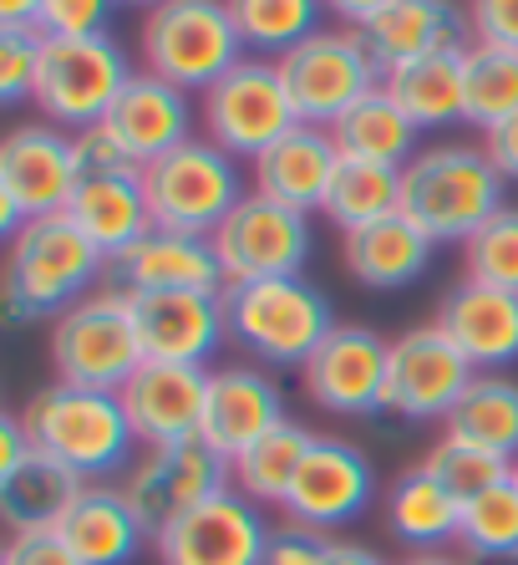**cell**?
<instances>
[{
  "label": "cell",
  "instance_id": "1",
  "mask_svg": "<svg viewBox=\"0 0 518 565\" xmlns=\"http://www.w3.org/2000/svg\"><path fill=\"white\" fill-rule=\"evenodd\" d=\"M21 423H26L36 454L66 463V469L82 473L87 484L122 479L128 463L138 459V434H132V423H128V413H122V397L117 393L52 382V387H36V393H31V403L21 408Z\"/></svg>",
  "mask_w": 518,
  "mask_h": 565
},
{
  "label": "cell",
  "instance_id": "2",
  "mask_svg": "<svg viewBox=\"0 0 518 565\" xmlns=\"http://www.w3.org/2000/svg\"><path fill=\"white\" fill-rule=\"evenodd\" d=\"M229 342L259 367H305L311 352L341 327L325 290L305 276H270L224 286Z\"/></svg>",
  "mask_w": 518,
  "mask_h": 565
},
{
  "label": "cell",
  "instance_id": "3",
  "mask_svg": "<svg viewBox=\"0 0 518 565\" xmlns=\"http://www.w3.org/2000/svg\"><path fill=\"white\" fill-rule=\"evenodd\" d=\"M504 173L473 143L417 148L402 169V214L417 220L438 245H463L473 230L504 210Z\"/></svg>",
  "mask_w": 518,
  "mask_h": 565
},
{
  "label": "cell",
  "instance_id": "4",
  "mask_svg": "<svg viewBox=\"0 0 518 565\" xmlns=\"http://www.w3.org/2000/svg\"><path fill=\"white\" fill-rule=\"evenodd\" d=\"M107 270V255L82 235L66 214L31 220L11 235L6 250V311L11 321H36V316H62L77 301H87L97 276Z\"/></svg>",
  "mask_w": 518,
  "mask_h": 565
},
{
  "label": "cell",
  "instance_id": "5",
  "mask_svg": "<svg viewBox=\"0 0 518 565\" xmlns=\"http://www.w3.org/2000/svg\"><path fill=\"white\" fill-rule=\"evenodd\" d=\"M138 56H143V72L173 82L183 93H208L249 52L224 0H163L143 11Z\"/></svg>",
  "mask_w": 518,
  "mask_h": 565
},
{
  "label": "cell",
  "instance_id": "6",
  "mask_svg": "<svg viewBox=\"0 0 518 565\" xmlns=\"http://www.w3.org/2000/svg\"><path fill=\"white\" fill-rule=\"evenodd\" d=\"M143 342L132 321L128 290H91L87 301L62 311L52 321V367L56 382L72 387H97V393H122V382L143 367Z\"/></svg>",
  "mask_w": 518,
  "mask_h": 565
},
{
  "label": "cell",
  "instance_id": "7",
  "mask_svg": "<svg viewBox=\"0 0 518 565\" xmlns=\"http://www.w3.org/2000/svg\"><path fill=\"white\" fill-rule=\"evenodd\" d=\"M143 194L158 230L214 235L234 204L245 199V173H239V158H229L198 132L173 153L143 163Z\"/></svg>",
  "mask_w": 518,
  "mask_h": 565
},
{
  "label": "cell",
  "instance_id": "8",
  "mask_svg": "<svg viewBox=\"0 0 518 565\" xmlns=\"http://www.w3.org/2000/svg\"><path fill=\"white\" fill-rule=\"evenodd\" d=\"M274 66L285 77V93L295 103L300 122H315V128H331L346 107L376 93L387 77L356 26H321L315 36L290 46Z\"/></svg>",
  "mask_w": 518,
  "mask_h": 565
},
{
  "label": "cell",
  "instance_id": "9",
  "mask_svg": "<svg viewBox=\"0 0 518 565\" xmlns=\"http://www.w3.org/2000/svg\"><path fill=\"white\" fill-rule=\"evenodd\" d=\"M198 122H204L208 143H219L229 158H249L255 163L265 148L280 143L295 128L300 113L285 93L280 66L270 56H245L204 93Z\"/></svg>",
  "mask_w": 518,
  "mask_h": 565
},
{
  "label": "cell",
  "instance_id": "10",
  "mask_svg": "<svg viewBox=\"0 0 518 565\" xmlns=\"http://www.w3.org/2000/svg\"><path fill=\"white\" fill-rule=\"evenodd\" d=\"M138 77L128 52L112 36H77V41H52L46 36V56H41V77L31 107L56 128H91L112 113L122 87Z\"/></svg>",
  "mask_w": 518,
  "mask_h": 565
},
{
  "label": "cell",
  "instance_id": "11",
  "mask_svg": "<svg viewBox=\"0 0 518 565\" xmlns=\"http://www.w3.org/2000/svg\"><path fill=\"white\" fill-rule=\"evenodd\" d=\"M77 148L56 122H21L0 143V235L11 239L31 220L66 214L77 194Z\"/></svg>",
  "mask_w": 518,
  "mask_h": 565
},
{
  "label": "cell",
  "instance_id": "12",
  "mask_svg": "<svg viewBox=\"0 0 518 565\" xmlns=\"http://www.w3.org/2000/svg\"><path fill=\"white\" fill-rule=\"evenodd\" d=\"M117 489H122V500L132 504V514L143 520L148 535H163V530L179 525L188 510H198V504L214 500L219 489H229V463H224L204 438L138 448V459L117 479Z\"/></svg>",
  "mask_w": 518,
  "mask_h": 565
},
{
  "label": "cell",
  "instance_id": "13",
  "mask_svg": "<svg viewBox=\"0 0 518 565\" xmlns=\"http://www.w3.org/2000/svg\"><path fill=\"white\" fill-rule=\"evenodd\" d=\"M214 255L224 265V280H270V276H305L311 260V214L285 210L274 199L249 189L239 204L229 210V220L214 230Z\"/></svg>",
  "mask_w": 518,
  "mask_h": 565
},
{
  "label": "cell",
  "instance_id": "14",
  "mask_svg": "<svg viewBox=\"0 0 518 565\" xmlns=\"http://www.w3.org/2000/svg\"><path fill=\"white\" fill-rule=\"evenodd\" d=\"M387 362L391 342L381 331L341 321L300 367V387L321 413L371 418V413H387Z\"/></svg>",
  "mask_w": 518,
  "mask_h": 565
},
{
  "label": "cell",
  "instance_id": "15",
  "mask_svg": "<svg viewBox=\"0 0 518 565\" xmlns=\"http://www.w3.org/2000/svg\"><path fill=\"white\" fill-rule=\"evenodd\" d=\"M478 377V367L442 337L438 321L412 327L402 337H391V362H387V413L407 423H432L457 408V397L467 393V382Z\"/></svg>",
  "mask_w": 518,
  "mask_h": 565
},
{
  "label": "cell",
  "instance_id": "16",
  "mask_svg": "<svg viewBox=\"0 0 518 565\" xmlns=\"http://www.w3.org/2000/svg\"><path fill=\"white\" fill-rule=\"evenodd\" d=\"M265 545H270L265 510L234 484L153 535L158 565H265Z\"/></svg>",
  "mask_w": 518,
  "mask_h": 565
},
{
  "label": "cell",
  "instance_id": "17",
  "mask_svg": "<svg viewBox=\"0 0 518 565\" xmlns=\"http://www.w3.org/2000/svg\"><path fill=\"white\" fill-rule=\"evenodd\" d=\"M285 413V393L280 382L270 377V367L259 362H224V367H208V393H204V438L224 463H234L249 444L280 428Z\"/></svg>",
  "mask_w": 518,
  "mask_h": 565
},
{
  "label": "cell",
  "instance_id": "18",
  "mask_svg": "<svg viewBox=\"0 0 518 565\" xmlns=\"http://www.w3.org/2000/svg\"><path fill=\"white\" fill-rule=\"evenodd\" d=\"M376 500V469L356 444L346 438H315V448L300 463V479L285 500V520L315 530H341L361 520Z\"/></svg>",
  "mask_w": 518,
  "mask_h": 565
},
{
  "label": "cell",
  "instance_id": "19",
  "mask_svg": "<svg viewBox=\"0 0 518 565\" xmlns=\"http://www.w3.org/2000/svg\"><path fill=\"white\" fill-rule=\"evenodd\" d=\"M132 321H138V342H143L148 362L204 367L229 342L224 296H208V290H138Z\"/></svg>",
  "mask_w": 518,
  "mask_h": 565
},
{
  "label": "cell",
  "instance_id": "20",
  "mask_svg": "<svg viewBox=\"0 0 518 565\" xmlns=\"http://www.w3.org/2000/svg\"><path fill=\"white\" fill-rule=\"evenodd\" d=\"M204 393L208 367H183V362H143L122 382V413H128L138 448L183 444L204 428Z\"/></svg>",
  "mask_w": 518,
  "mask_h": 565
},
{
  "label": "cell",
  "instance_id": "21",
  "mask_svg": "<svg viewBox=\"0 0 518 565\" xmlns=\"http://www.w3.org/2000/svg\"><path fill=\"white\" fill-rule=\"evenodd\" d=\"M107 276L117 290H208V296H224V265L214 255V239L208 235H183V230H148L138 245L107 260Z\"/></svg>",
  "mask_w": 518,
  "mask_h": 565
},
{
  "label": "cell",
  "instance_id": "22",
  "mask_svg": "<svg viewBox=\"0 0 518 565\" xmlns=\"http://www.w3.org/2000/svg\"><path fill=\"white\" fill-rule=\"evenodd\" d=\"M438 327L478 372H508L518 362V290L457 280L438 301Z\"/></svg>",
  "mask_w": 518,
  "mask_h": 565
},
{
  "label": "cell",
  "instance_id": "23",
  "mask_svg": "<svg viewBox=\"0 0 518 565\" xmlns=\"http://www.w3.org/2000/svg\"><path fill=\"white\" fill-rule=\"evenodd\" d=\"M336 169H341L336 138H331V128H315V122H295L280 143H270L249 163L255 194L274 199L285 210H300V214L325 210V189H331Z\"/></svg>",
  "mask_w": 518,
  "mask_h": 565
},
{
  "label": "cell",
  "instance_id": "24",
  "mask_svg": "<svg viewBox=\"0 0 518 565\" xmlns=\"http://www.w3.org/2000/svg\"><path fill=\"white\" fill-rule=\"evenodd\" d=\"M102 122L122 138V148H128L138 163H153V158L173 153L179 143L198 138L194 97L183 93V87H173V82L153 77V72H138Z\"/></svg>",
  "mask_w": 518,
  "mask_h": 565
},
{
  "label": "cell",
  "instance_id": "25",
  "mask_svg": "<svg viewBox=\"0 0 518 565\" xmlns=\"http://www.w3.org/2000/svg\"><path fill=\"white\" fill-rule=\"evenodd\" d=\"M361 36L387 72V66L422 62V56L463 52L473 26H467V11L453 0H391L371 26H361Z\"/></svg>",
  "mask_w": 518,
  "mask_h": 565
},
{
  "label": "cell",
  "instance_id": "26",
  "mask_svg": "<svg viewBox=\"0 0 518 565\" xmlns=\"http://www.w3.org/2000/svg\"><path fill=\"white\" fill-rule=\"evenodd\" d=\"M432 255H438V239L417 220H407V214H391V220H376L366 230L341 235L346 276L371 290H402L412 280H422Z\"/></svg>",
  "mask_w": 518,
  "mask_h": 565
},
{
  "label": "cell",
  "instance_id": "27",
  "mask_svg": "<svg viewBox=\"0 0 518 565\" xmlns=\"http://www.w3.org/2000/svg\"><path fill=\"white\" fill-rule=\"evenodd\" d=\"M66 220L77 224L107 260H117L128 245H138L153 230L143 173H87V179H77V194L66 204Z\"/></svg>",
  "mask_w": 518,
  "mask_h": 565
},
{
  "label": "cell",
  "instance_id": "28",
  "mask_svg": "<svg viewBox=\"0 0 518 565\" xmlns=\"http://www.w3.org/2000/svg\"><path fill=\"white\" fill-rule=\"evenodd\" d=\"M56 530L82 565H132V555L153 540L117 484H87Z\"/></svg>",
  "mask_w": 518,
  "mask_h": 565
},
{
  "label": "cell",
  "instance_id": "29",
  "mask_svg": "<svg viewBox=\"0 0 518 565\" xmlns=\"http://www.w3.org/2000/svg\"><path fill=\"white\" fill-rule=\"evenodd\" d=\"M381 514H387V535L397 540V545H407V555L447 551V545H457V525H463V504H457L422 463L402 469L391 479L387 500H381Z\"/></svg>",
  "mask_w": 518,
  "mask_h": 565
},
{
  "label": "cell",
  "instance_id": "30",
  "mask_svg": "<svg viewBox=\"0 0 518 565\" xmlns=\"http://www.w3.org/2000/svg\"><path fill=\"white\" fill-rule=\"evenodd\" d=\"M331 138H336L341 158H356V163L407 169L417 158V122L391 103L387 87H376V93H366L356 107H346V113L331 122Z\"/></svg>",
  "mask_w": 518,
  "mask_h": 565
},
{
  "label": "cell",
  "instance_id": "31",
  "mask_svg": "<svg viewBox=\"0 0 518 565\" xmlns=\"http://www.w3.org/2000/svg\"><path fill=\"white\" fill-rule=\"evenodd\" d=\"M463 52H442V56H422V62L387 66L381 87H387L391 103L417 122V132L422 128H447V122H467Z\"/></svg>",
  "mask_w": 518,
  "mask_h": 565
},
{
  "label": "cell",
  "instance_id": "32",
  "mask_svg": "<svg viewBox=\"0 0 518 565\" xmlns=\"http://www.w3.org/2000/svg\"><path fill=\"white\" fill-rule=\"evenodd\" d=\"M82 489H87L82 473H72L46 454H31L21 469L0 473V514L11 530H56L66 510L82 500Z\"/></svg>",
  "mask_w": 518,
  "mask_h": 565
},
{
  "label": "cell",
  "instance_id": "33",
  "mask_svg": "<svg viewBox=\"0 0 518 565\" xmlns=\"http://www.w3.org/2000/svg\"><path fill=\"white\" fill-rule=\"evenodd\" d=\"M315 438L305 423L285 418L280 428H270V434L259 438V444H249L239 459L229 463V484L245 494V500H255L259 510L265 504H274V510H285L290 489H295L300 479V463H305V454L315 448Z\"/></svg>",
  "mask_w": 518,
  "mask_h": 565
},
{
  "label": "cell",
  "instance_id": "34",
  "mask_svg": "<svg viewBox=\"0 0 518 565\" xmlns=\"http://www.w3.org/2000/svg\"><path fill=\"white\" fill-rule=\"evenodd\" d=\"M442 434L478 444L488 454H504V459H518V377L478 372L467 382V393L457 397V408L447 413Z\"/></svg>",
  "mask_w": 518,
  "mask_h": 565
},
{
  "label": "cell",
  "instance_id": "35",
  "mask_svg": "<svg viewBox=\"0 0 518 565\" xmlns=\"http://www.w3.org/2000/svg\"><path fill=\"white\" fill-rule=\"evenodd\" d=\"M321 214L336 224L341 235L402 214V169H381V163L341 158L336 179H331V189H325V210Z\"/></svg>",
  "mask_w": 518,
  "mask_h": 565
},
{
  "label": "cell",
  "instance_id": "36",
  "mask_svg": "<svg viewBox=\"0 0 518 565\" xmlns=\"http://www.w3.org/2000/svg\"><path fill=\"white\" fill-rule=\"evenodd\" d=\"M224 6H229V21L245 41V52L270 56V62H280L290 46L315 36L325 11V0H224Z\"/></svg>",
  "mask_w": 518,
  "mask_h": 565
},
{
  "label": "cell",
  "instance_id": "37",
  "mask_svg": "<svg viewBox=\"0 0 518 565\" xmlns=\"http://www.w3.org/2000/svg\"><path fill=\"white\" fill-rule=\"evenodd\" d=\"M463 97L473 128H498L518 113V52L508 46H483L467 41L463 52Z\"/></svg>",
  "mask_w": 518,
  "mask_h": 565
},
{
  "label": "cell",
  "instance_id": "38",
  "mask_svg": "<svg viewBox=\"0 0 518 565\" xmlns=\"http://www.w3.org/2000/svg\"><path fill=\"white\" fill-rule=\"evenodd\" d=\"M422 469H428L457 504H467V500H478V494H488L493 484H504L508 473H514V459L488 454V448H478V444H463V438H453V434H442L438 444L428 448Z\"/></svg>",
  "mask_w": 518,
  "mask_h": 565
},
{
  "label": "cell",
  "instance_id": "39",
  "mask_svg": "<svg viewBox=\"0 0 518 565\" xmlns=\"http://www.w3.org/2000/svg\"><path fill=\"white\" fill-rule=\"evenodd\" d=\"M457 545H463L467 561L518 555V489H514V479H504V484H493L488 494L463 504Z\"/></svg>",
  "mask_w": 518,
  "mask_h": 565
},
{
  "label": "cell",
  "instance_id": "40",
  "mask_svg": "<svg viewBox=\"0 0 518 565\" xmlns=\"http://www.w3.org/2000/svg\"><path fill=\"white\" fill-rule=\"evenodd\" d=\"M463 280L518 290V210L504 204L483 230L463 239Z\"/></svg>",
  "mask_w": 518,
  "mask_h": 565
},
{
  "label": "cell",
  "instance_id": "41",
  "mask_svg": "<svg viewBox=\"0 0 518 565\" xmlns=\"http://www.w3.org/2000/svg\"><path fill=\"white\" fill-rule=\"evenodd\" d=\"M41 56H46V36L36 26H0V97L6 103H31Z\"/></svg>",
  "mask_w": 518,
  "mask_h": 565
},
{
  "label": "cell",
  "instance_id": "42",
  "mask_svg": "<svg viewBox=\"0 0 518 565\" xmlns=\"http://www.w3.org/2000/svg\"><path fill=\"white\" fill-rule=\"evenodd\" d=\"M112 11H117V0H41L36 31L52 41L112 36Z\"/></svg>",
  "mask_w": 518,
  "mask_h": 565
},
{
  "label": "cell",
  "instance_id": "43",
  "mask_svg": "<svg viewBox=\"0 0 518 565\" xmlns=\"http://www.w3.org/2000/svg\"><path fill=\"white\" fill-rule=\"evenodd\" d=\"M72 148H77L82 179H87V173H143V163L122 148V138H117L107 122H91V128L72 132Z\"/></svg>",
  "mask_w": 518,
  "mask_h": 565
},
{
  "label": "cell",
  "instance_id": "44",
  "mask_svg": "<svg viewBox=\"0 0 518 565\" xmlns=\"http://www.w3.org/2000/svg\"><path fill=\"white\" fill-rule=\"evenodd\" d=\"M331 545H336V540L325 535V530L285 520V525H270L265 565H325L331 561Z\"/></svg>",
  "mask_w": 518,
  "mask_h": 565
},
{
  "label": "cell",
  "instance_id": "45",
  "mask_svg": "<svg viewBox=\"0 0 518 565\" xmlns=\"http://www.w3.org/2000/svg\"><path fill=\"white\" fill-rule=\"evenodd\" d=\"M0 565H82L77 551L62 540V530H11Z\"/></svg>",
  "mask_w": 518,
  "mask_h": 565
},
{
  "label": "cell",
  "instance_id": "46",
  "mask_svg": "<svg viewBox=\"0 0 518 565\" xmlns=\"http://www.w3.org/2000/svg\"><path fill=\"white\" fill-rule=\"evenodd\" d=\"M467 26L483 46L518 52V0H467Z\"/></svg>",
  "mask_w": 518,
  "mask_h": 565
},
{
  "label": "cell",
  "instance_id": "47",
  "mask_svg": "<svg viewBox=\"0 0 518 565\" xmlns=\"http://www.w3.org/2000/svg\"><path fill=\"white\" fill-rule=\"evenodd\" d=\"M483 153L493 158V169L504 173V184H518V113L483 132Z\"/></svg>",
  "mask_w": 518,
  "mask_h": 565
},
{
  "label": "cell",
  "instance_id": "48",
  "mask_svg": "<svg viewBox=\"0 0 518 565\" xmlns=\"http://www.w3.org/2000/svg\"><path fill=\"white\" fill-rule=\"evenodd\" d=\"M387 6H391V0H325V11H336L341 21H346V26H356V31L371 26Z\"/></svg>",
  "mask_w": 518,
  "mask_h": 565
},
{
  "label": "cell",
  "instance_id": "49",
  "mask_svg": "<svg viewBox=\"0 0 518 565\" xmlns=\"http://www.w3.org/2000/svg\"><path fill=\"white\" fill-rule=\"evenodd\" d=\"M325 565H387V561H381L371 545H361V540H336V545H331V561H325Z\"/></svg>",
  "mask_w": 518,
  "mask_h": 565
},
{
  "label": "cell",
  "instance_id": "50",
  "mask_svg": "<svg viewBox=\"0 0 518 565\" xmlns=\"http://www.w3.org/2000/svg\"><path fill=\"white\" fill-rule=\"evenodd\" d=\"M41 0H0V26H36Z\"/></svg>",
  "mask_w": 518,
  "mask_h": 565
},
{
  "label": "cell",
  "instance_id": "51",
  "mask_svg": "<svg viewBox=\"0 0 518 565\" xmlns=\"http://www.w3.org/2000/svg\"><path fill=\"white\" fill-rule=\"evenodd\" d=\"M402 565H473L467 555H453V551H417V555H407Z\"/></svg>",
  "mask_w": 518,
  "mask_h": 565
},
{
  "label": "cell",
  "instance_id": "52",
  "mask_svg": "<svg viewBox=\"0 0 518 565\" xmlns=\"http://www.w3.org/2000/svg\"><path fill=\"white\" fill-rule=\"evenodd\" d=\"M117 6H138V11H153V6H163V0H117Z\"/></svg>",
  "mask_w": 518,
  "mask_h": 565
},
{
  "label": "cell",
  "instance_id": "53",
  "mask_svg": "<svg viewBox=\"0 0 518 565\" xmlns=\"http://www.w3.org/2000/svg\"><path fill=\"white\" fill-rule=\"evenodd\" d=\"M473 565H518V555H498V561H473Z\"/></svg>",
  "mask_w": 518,
  "mask_h": 565
},
{
  "label": "cell",
  "instance_id": "54",
  "mask_svg": "<svg viewBox=\"0 0 518 565\" xmlns=\"http://www.w3.org/2000/svg\"><path fill=\"white\" fill-rule=\"evenodd\" d=\"M508 479H514V489H518V459H514V473H508Z\"/></svg>",
  "mask_w": 518,
  "mask_h": 565
}]
</instances>
